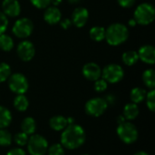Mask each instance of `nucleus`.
<instances>
[{
    "mask_svg": "<svg viewBox=\"0 0 155 155\" xmlns=\"http://www.w3.org/2000/svg\"><path fill=\"white\" fill-rule=\"evenodd\" d=\"M61 135V144L68 150H74L81 147L85 142V132L79 124H69Z\"/></svg>",
    "mask_w": 155,
    "mask_h": 155,
    "instance_id": "nucleus-1",
    "label": "nucleus"
},
{
    "mask_svg": "<svg viewBox=\"0 0 155 155\" xmlns=\"http://www.w3.org/2000/svg\"><path fill=\"white\" fill-rule=\"evenodd\" d=\"M129 36V31L126 25L120 23H115L105 30V38L110 45H120L124 43Z\"/></svg>",
    "mask_w": 155,
    "mask_h": 155,
    "instance_id": "nucleus-2",
    "label": "nucleus"
},
{
    "mask_svg": "<svg viewBox=\"0 0 155 155\" xmlns=\"http://www.w3.org/2000/svg\"><path fill=\"white\" fill-rule=\"evenodd\" d=\"M155 18V9L153 5L143 3L139 5L134 11V20L137 24L147 25L153 22Z\"/></svg>",
    "mask_w": 155,
    "mask_h": 155,
    "instance_id": "nucleus-3",
    "label": "nucleus"
},
{
    "mask_svg": "<svg viewBox=\"0 0 155 155\" xmlns=\"http://www.w3.org/2000/svg\"><path fill=\"white\" fill-rule=\"evenodd\" d=\"M117 134L126 144L134 143L138 139V130L136 126L130 122H124L119 124L117 127Z\"/></svg>",
    "mask_w": 155,
    "mask_h": 155,
    "instance_id": "nucleus-4",
    "label": "nucleus"
},
{
    "mask_svg": "<svg viewBox=\"0 0 155 155\" xmlns=\"http://www.w3.org/2000/svg\"><path fill=\"white\" fill-rule=\"evenodd\" d=\"M27 149L31 155H45L48 149L46 139L39 134H33L28 138Z\"/></svg>",
    "mask_w": 155,
    "mask_h": 155,
    "instance_id": "nucleus-5",
    "label": "nucleus"
},
{
    "mask_svg": "<svg viewBox=\"0 0 155 155\" xmlns=\"http://www.w3.org/2000/svg\"><path fill=\"white\" fill-rule=\"evenodd\" d=\"M8 86L13 93L16 94H24L28 90L29 84L26 77L24 74L16 73L11 74L8 78Z\"/></svg>",
    "mask_w": 155,
    "mask_h": 155,
    "instance_id": "nucleus-6",
    "label": "nucleus"
},
{
    "mask_svg": "<svg viewBox=\"0 0 155 155\" xmlns=\"http://www.w3.org/2000/svg\"><path fill=\"white\" fill-rule=\"evenodd\" d=\"M124 73L122 66L116 64L106 65L102 71L103 79L110 84H116L124 78Z\"/></svg>",
    "mask_w": 155,
    "mask_h": 155,
    "instance_id": "nucleus-7",
    "label": "nucleus"
},
{
    "mask_svg": "<svg viewBox=\"0 0 155 155\" xmlns=\"http://www.w3.org/2000/svg\"><path fill=\"white\" fill-rule=\"evenodd\" d=\"M107 107L108 104L104 98L95 97L87 101L85 104V112L88 115L98 117L106 111Z\"/></svg>",
    "mask_w": 155,
    "mask_h": 155,
    "instance_id": "nucleus-8",
    "label": "nucleus"
},
{
    "mask_svg": "<svg viewBox=\"0 0 155 155\" xmlns=\"http://www.w3.org/2000/svg\"><path fill=\"white\" fill-rule=\"evenodd\" d=\"M34 29L33 22L26 17L18 19L13 25V34L19 38H26L30 36Z\"/></svg>",
    "mask_w": 155,
    "mask_h": 155,
    "instance_id": "nucleus-9",
    "label": "nucleus"
},
{
    "mask_svg": "<svg viewBox=\"0 0 155 155\" xmlns=\"http://www.w3.org/2000/svg\"><path fill=\"white\" fill-rule=\"evenodd\" d=\"M16 53L18 57L25 62H28L32 60V58L35 56V49L34 45L30 41H23L21 42L16 49Z\"/></svg>",
    "mask_w": 155,
    "mask_h": 155,
    "instance_id": "nucleus-10",
    "label": "nucleus"
},
{
    "mask_svg": "<svg viewBox=\"0 0 155 155\" xmlns=\"http://www.w3.org/2000/svg\"><path fill=\"white\" fill-rule=\"evenodd\" d=\"M83 74L89 81H96L102 76V70L95 63H87L83 67Z\"/></svg>",
    "mask_w": 155,
    "mask_h": 155,
    "instance_id": "nucleus-11",
    "label": "nucleus"
},
{
    "mask_svg": "<svg viewBox=\"0 0 155 155\" xmlns=\"http://www.w3.org/2000/svg\"><path fill=\"white\" fill-rule=\"evenodd\" d=\"M89 17L88 10L84 7H77L72 14V24L77 27H83L85 25Z\"/></svg>",
    "mask_w": 155,
    "mask_h": 155,
    "instance_id": "nucleus-12",
    "label": "nucleus"
},
{
    "mask_svg": "<svg viewBox=\"0 0 155 155\" xmlns=\"http://www.w3.org/2000/svg\"><path fill=\"white\" fill-rule=\"evenodd\" d=\"M3 13L6 16L15 17L20 15L21 6L17 0H4L2 3Z\"/></svg>",
    "mask_w": 155,
    "mask_h": 155,
    "instance_id": "nucleus-13",
    "label": "nucleus"
},
{
    "mask_svg": "<svg viewBox=\"0 0 155 155\" xmlns=\"http://www.w3.org/2000/svg\"><path fill=\"white\" fill-rule=\"evenodd\" d=\"M138 56L139 59H141L143 63L153 64L155 62V48L150 45H143L139 49Z\"/></svg>",
    "mask_w": 155,
    "mask_h": 155,
    "instance_id": "nucleus-14",
    "label": "nucleus"
},
{
    "mask_svg": "<svg viewBox=\"0 0 155 155\" xmlns=\"http://www.w3.org/2000/svg\"><path fill=\"white\" fill-rule=\"evenodd\" d=\"M62 13L56 6H47L44 14V19L49 25H55L61 21Z\"/></svg>",
    "mask_w": 155,
    "mask_h": 155,
    "instance_id": "nucleus-15",
    "label": "nucleus"
},
{
    "mask_svg": "<svg viewBox=\"0 0 155 155\" xmlns=\"http://www.w3.org/2000/svg\"><path fill=\"white\" fill-rule=\"evenodd\" d=\"M49 124L50 127L54 130V131H63L67 125V119L62 115H55L54 117H52L49 121Z\"/></svg>",
    "mask_w": 155,
    "mask_h": 155,
    "instance_id": "nucleus-16",
    "label": "nucleus"
},
{
    "mask_svg": "<svg viewBox=\"0 0 155 155\" xmlns=\"http://www.w3.org/2000/svg\"><path fill=\"white\" fill-rule=\"evenodd\" d=\"M139 114V107L136 104H127L124 108V117L125 120H134Z\"/></svg>",
    "mask_w": 155,
    "mask_h": 155,
    "instance_id": "nucleus-17",
    "label": "nucleus"
},
{
    "mask_svg": "<svg viewBox=\"0 0 155 155\" xmlns=\"http://www.w3.org/2000/svg\"><path fill=\"white\" fill-rule=\"evenodd\" d=\"M21 130L23 133L28 134H34L36 130V123L34 118L26 117L21 124Z\"/></svg>",
    "mask_w": 155,
    "mask_h": 155,
    "instance_id": "nucleus-18",
    "label": "nucleus"
},
{
    "mask_svg": "<svg viewBox=\"0 0 155 155\" xmlns=\"http://www.w3.org/2000/svg\"><path fill=\"white\" fill-rule=\"evenodd\" d=\"M12 121V114L10 111L4 107L0 106V129L6 128Z\"/></svg>",
    "mask_w": 155,
    "mask_h": 155,
    "instance_id": "nucleus-19",
    "label": "nucleus"
},
{
    "mask_svg": "<svg viewBox=\"0 0 155 155\" xmlns=\"http://www.w3.org/2000/svg\"><path fill=\"white\" fill-rule=\"evenodd\" d=\"M146 91L141 87H135L131 91V100L134 104H140L142 103L146 96Z\"/></svg>",
    "mask_w": 155,
    "mask_h": 155,
    "instance_id": "nucleus-20",
    "label": "nucleus"
},
{
    "mask_svg": "<svg viewBox=\"0 0 155 155\" xmlns=\"http://www.w3.org/2000/svg\"><path fill=\"white\" fill-rule=\"evenodd\" d=\"M143 81L144 84L150 88L154 89L155 87V72L153 69H147L143 74Z\"/></svg>",
    "mask_w": 155,
    "mask_h": 155,
    "instance_id": "nucleus-21",
    "label": "nucleus"
},
{
    "mask_svg": "<svg viewBox=\"0 0 155 155\" xmlns=\"http://www.w3.org/2000/svg\"><path fill=\"white\" fill-rule=\"evenodd\" d=\"M28 99L24 94H17L14 100V106L19 112H24L28 108Z\"/></svg>",
    "mask_w": 155,
    "mask_h": 155,
    "instance_id": "nucleus-22",
    "label": "nucleus"
},
{
    "mask_svg": "<svg viewBox=\"0 0 155 155\" xmlns=\"http://www.w3.org/2000/svg\"><path fill=\"white\" fill-rule=\"evenodd\" d=\"M122 59H123V62L124 63V64H126L128 66H132V65L135 64L139 60L138 53L135 51H127L123 54Z\"/></svg>",
    "mask_w": 155,
    "mask_h": 155,
    "instance_id": "nucleus-23",
    "label": "nucleus"
},
{
    "mask_svg": "<svg viewBox=\"0 0 155 155\" xmlns=\"http://www.w3.org/2000/svg\"><path fill=\"white\" fill-rule=\"evenodd\" d=\"M90 37L96 41L101 42L105 38V29L102 26H94L90 29Z\"/></svg>",
    "mask_w": 155,
    "mask_h": 155,
    "instance_id": "nucleus-24",
    "label": "nucleus"
},
{
    "mask_svg": "<svg viewBox=\"0 0 155 155\" xmlns=\"http://www.w3.org/2000/svg\"><path fill=\"white\" fill-rule=\"evenodd\" d=\"M14 47V41L13 39L7 35H0V49L5 52H8L12 50Z\"/></svg>",
    "mask_w": 155,
    "mask_h": 155,
    "instance_id": "nucleus-25",
    "label": "nucleus"
},
{
    "mask_svg": "<svg viewBox=\"0 0 155 155\" xmlns=\"http://www.w3.org/2000/svg\"><path fill=\"white\" fill-rule=\"evenodd\" d=\"M12 143V135L5 129H0V146H9Z\"/></svg>",
    "mask_w": 155,
    "mask_h": 155,
    "instance_id": "nucleus-26",
    "label": "nucleus"
},
{
    "mask_svg": "<svg viewBox=\"0 0 155 155\" xmlns=\"http://www.w3.org/2000/svg\"><path fill=\"white\" fill-rule=\"evenodd\" d=\"M11 75V68L5 63H0V83H3Z\"/></svg>",
    "mask_w": 155,
    "mask_h": 155,
    "instance_id": "nucleus-27",
    "label": "nucleus"
},
{
    "mask_svg": "<svg viewBox=\"0 0 155 155\" xmlns=\"http://www.w3.org/2000/svg\"><path fill=\"white\" fill-rule=\"evenodd\" d=\"M146 99V104L147 107L150 109L151 112H154L155 111V91L154 89H151V91L146 94L145 96Z\"/></svg>",
    "mask_w": 155,
    "mask_h": 155,
    "instance_id": "nucleus-28",
    "label": "nucleus"
},
{
    "mask_svg": "<svg viewBox=\"0 0 155 155\" xmlns=\"http://www.w3.org/2000/svg\"><path fill=\"white\" fill-rule=\"evenodd\" d=\"M48 155H64V149L62 144L55 143L47 149Z\"/></svg>",
    "mask_w": 155,
    "mask_h": 155,
    "instance_id": "nucleus-29",
    "label": "nucleus"
},
{
    "mask_svg": "<svg viewBox=\"0 0 155 155\" xmlns=\"http://www.w3.org/2000/svg\"><path fill=\"white\" fill-rule=\"evenodd\" d=\"M14 140L15 142V143L19 146H24L28 142V135L23 132L21 133H18L15 135L14 137Z\"/></svg>",
    "mask_w": 155,
    "mask_h": 155,
    "instance_id": "nucleus-30",
    "label": "nucleus"
},
{
    "mask_svg": "<svg viewBox=\"0 0 155 155\" xmlns=\"http://www.w3.org/2000/svg\"><path fill=\"white\" fill-rule=\"evenodd\" d=\"M107 89V82L104 79H98L94 81V90L98 93H102Z\"/></svg>",
    "mask_w": 155,
    "mask_h": 155,
    "instance_id": "nucleus-31",
    "label": "nucleus"
},
{
    "mask_svg": "<svg viewBox=\"0 0 155 155\" xmlns=\"http://www.w3.org/2000/svg\"><path fill=\"white\" fill-rule=\"evenodd\" d=\"M7 26H8L7 16L3 12H0V35L5 34Z\"/></svg>",
    "mask_w": 155,
    "mask_h": 155,
    "instance_id": "nucleus-32",
    "label": "nucleus"
},
{
    "mask_svg": "<svg viewBox=\"0 0 155 155\" xmlns=\"http://www.w3.org/2000/svg\"><path fill=\"white\" fill-rule=\"evenodd\" d=\"M30 2L36 8H40V9L46 8L51 4V0H30Z\"/></svg>",
    "mask_w": 155,
    "mask_h": 155,
    "instance_id": "nucleus-33",
    "label": "nucleus"
},
{
    "mask_svg": "<svg viewBox=\"0 0 155 155\" xmlns=\"http://www.w3.org/2000/svg\"><path fill=\"white\" fill-rule=\"evenodd\" d=\"M117 1L121 6L125 7V8H129L133 6L134 4L135 3V0H117Z\"/></svg>",
    "mask_w": 155,
    "mask_h": 155,
    "instance_id": "nucleus-34",
    "label": "nucleus"
},
{
    "mask_svg": "<svg viewBox=\"0 0 155 155\" xmlns=\"http://www.w3.org/2000/svg\"><path fill=\"white\" fill-rule=\"evenodd\" d=\"M6 155H26L25 152L21 148H14L10 150Z\"/></svg>",
    "mask_w": 155,
    "mask_h": 155,
    "instance_id": "nucleus-35",
    "label": "nucleus"
},
{
    "mask_svg": "<svg viewBox=\"0 0 155 155\" xmlns=\"http://www.w3.org/2000/svg\"><path fill=\"white\" fill-rule=\"evenodd\" d=\"M71 25H72V21L70 19H64L63 21H61V26L64 29H68Z\"/></svg>",
    "mask_w": 155,
    "mask_h": 155,
    "instance_id": "nucleus-36",
    "label": "nucleus"
},
{
    "mask_svg": "<svg viewBox=\"0 0 155 155\" xmlns=\"http://www.w3.org/2000/svg\"><path fill=\"white\" fill-rule=\"evenodd\" d=\"M104 100L106 101L107 104H114V102H115V97L114 95H112V94H109V95L106 96V98Z\"/></svg>",
    "mask_w": 155,
    "mask_h": 155,
    "instance_id": "nucleus-37",
    "label": "nucleus"
},
{
    "mask_svg": "<svg viewBox=\"0 0 155 155\" xmlns=\"http://www.w3.org/2000/svg\"><path fill=\"white\" fill-rule=\"evenodd\" d=\"M124 122H126V121H125V118L124 116L121 115V116H118L117 117V123H118V124H123Z\"/></svg>",
    "mask_w": 155,
    "mask_h": 155,
    "instance_id": "nucleus-38",
    "label": "nucleus"
},
{
    "mask_svg": "<svg viewBox=\"0 0 155 155\" xmlns=\"http://www.w3.org/2000/svg\"><path fill=\"white\" fill-rule=\"evenodd\" d=\"M63 0H51V3L54 5V6H57L62 3Z\"/></svg>",
    "mask_w": 155,
    "mask_h": 155,
    "instance_id": "nucleus-39",
    "label": "nucleus"
},
{
    "mask_svg": "<svg viewBox=\"0 0 155 155\" xmlns=\"http://www.w3.org/2000/svg\"><path fill=\"white\" fill-rule=\"evenodd\" d=\"M137 23H136V21L133 18V19H130L129 20V25H131V26H134L135 25H136Z\"/></svg>",
    "mask_w": 155,
    "mask_h": 155,
    "instance_id": "nucleus-40",
    "label": "nucleus"
},
{
    "mask_svg": "<svg viewBox=\"0 0 155 155\" xmlns=\"http://www.w3.org/2000/svg\"><path fill=\"white\" fill-rule=\"evenodd\" d=\"M66 119H67V124H68V125H69V124H74V118H72V117H68V118H66Z\"/></svg>",
    "mask_w": 155,
    "mask_h": 155,
    "instance_id": "nucleus-41",
    "label": "nucleus"
},
{
    "mask_svg": "<svg viewBox=\"0 0 155 155\" xmlns=\"http://www.w3.org/2000/svg\"><path fill=\"white\" fill-rule=\"evenodd\" d=\"M134 155H149L147 153H145V152H138V153H136Z\"/></svg>",
    "mask_w": 155,
    "mask_h": 155,
    "instance_id": "nucleus-42",
    "label": "nucleus"
},
{
    "mask_svg": "<svg viewBox=\"0 0 155 155\" xmlns=\"http://www.w3.org/2000/svg\"><path fill=\"white\" fill-rule=\"evenodd\" d=\"M68 2L71 4H76V3L80 2V0H68Z\"/></svg>",
    "mask_w": 155,
    "mask_h": 155,
    "instance_id": "nucleus-43",
    "label": "nucleus"
},
{
    "mask_svg": "<svg viewBox=\"0 0 155 155\" xmlns=\"http://www.w3.org/2000/svg\"><path fill=\"white\" fill-rule=\"evenodd\" d=\"M101 155H106V154H101Z\"/></svg>",
    "mask_w": 155,
    "mask_h": 155,
    "instance_id": "nucleus-44",
    "label": "nucleus"
},
{
    "mask_svg": "<svg viewBox=\"0 0 155 155\" xmlns=\"http://www.w3.org/2000/svg\"><path fill=\"white\" fill-rule=\"evenodd\" d=\"M84 155H88V154H84Z\"/></svg>",
    "mask_w": 155,
    "mask_h": 155,
    "instance_id": "nucleus-45",
    "label": "nucleus"
}]
</instances>
